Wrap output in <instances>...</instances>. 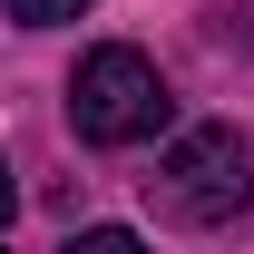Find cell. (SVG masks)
<instances>
[{"instance_id":"obj_4","label":"cell","mask_w":254,"mask_h":254,"mask_svg":"<svg viewBox=\"0 0 254 254\" xmlns=\"http://www.w3.org/2000/svg\"><path fill=\"white\" fill-rule=\"evenodd\" d=\"M0 10H10L20 30H59V20H78V10H88V0H0Z\"/></svg>"},{"instance_id":"obj_2","label":"cell","mask_w":254,"mask_h":254,"mask_svg":"<svg viewBox=\"0 0 254 254\" xmlns=\"http://www.w3.org/2000/svg\"><path fill=\"white\" fill-rule=\"evenodd\" d=\"M147 195H157V215H176V225H225V215H245V195H254L245 137H235V127H186V137L157 157Z\"/></svg>"},{"instance_id":"obj_5","label":"cell","mask_w":254,"mask_h":254,"mask_svg":"<svg viewBox=\"0 0 254 254\" xmlns=\"http://www.w3.org/2000/svg\"><path fill=\"white\" fill-rule=\"evenodd\" d=\"M10 205H20V186H10V166H0V225H10Z\"/></svg>"},{"instance_id":"obj_1","label":"cell","mask_w":254,"mask_h":254,"mask_svg":"<svg viewBox=\"0 0 254 254\" xmlns=\"http://www.w3.org/2000/svg\"><path fill=\"white\" fill-rule=\"evenodd\" d=\"M68 127L88 137V147H137V137H157L166 127V78L147 49H88L78 78H68Z\"/></svg>"},{"instance_id":"obj_3","label":"cell","mask_w":254,"mask_h":254,"mask_svg":"<svg viewBox=\"0 0 254 254\" xmlns=\"http://www.w3.org/2000/svg\"><path fill=\"white\" fill-rule=\"evenodd\" d=\"M59 254H147V235H127V225H78Z\"/></svg>"}]
</instances>
